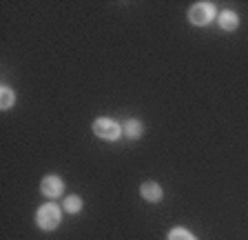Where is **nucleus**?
I'll list each match as a JSON object with an SVG mask.
<instances>
[{"label":"nucleus","instance_id":"nucleus-1","mask_svg":"<svg viewBox=\"0 0 248 240\" xmlns=\"http://www.w3.org/2000/svg\"><path fill=\"white\" fill-rule=\"evenodd\" d=\"M62 211L64 209L60 207V205L56 203H46V205H40L36 211V224H38V229L42 231H56L58 227H60L62 223Z\"/></svg>","mask_w":248,"mask_h":240},{"label":"nucleus","instance_id":"nucleus-2","mask_svg":"<svg viewBox=\"0 0 248 240\" xmlns=\"http://www.w3.org/2000/svg\"><path fill=\"white\" fill-rule=\"evenodd\" d=\"M217 14H219V11H217V7L213 5V2L202 0V2H193V5L188 7L186 18H188V22H191L193 27H208L217 18Z\"/></svg>","mask_w":248,"mask_h":240},{"label":"nucleus","instance_id":"nucleus-3","mask_svg":"<svg viewBox=\"0 0 248 240\" xmlns=\"http://www.w3.org/2000/svg\"><path fill=\"white\" fill-rule=\"evenodd\" d=\"M91 129H93V134L104 142H115L124 136L122 125L113 118H95L93 120V125H91Z\"/></svg>","mask_w":248,"mask_h":240},{"label":"nucleus","instance_id":"nucleus-4","mask_svg":"<svg viewBox=\"0 0 248 240\" xmlns=\"http://www.w3.org/2000/svg\"><path fill=\"white\" fill-rule=\"evenodd\" d=\"M40 193L49 200L60 198L64 193V180L60 176H56V173H49V176H45L40 180Z\"/></svg>","mask_w":248,"mask_h":240},{"label":"nucleus","instance_id":"nucleus-5","mask_svg":"<svg viewBox=\"0 0 248 240\" xmlns=\"http://www.w3.org/2000/svg\"><path fill=\"white\" fill-rule=\"evenodd\" d=\"M140 198L151 205L162 203L164 200V189H162L160 183H155V180H144V183L140 185Z\"/></svg>","mask_w":248,"mask_h":240},{"label":"nucleus","instance_id":"nucleus-6","mask_svg":"<svg viewBox=\"0 0 248 240\" xmlns=\"http://www.w3.org/2000/svg\"><path fill=\"white\" fill-rule=\"evenodd\" d=\"M217 27L224 29V32H237L239 29V16L237 11L232 9H224L217 14Z\"/></svg>","mask_w":248,"mask_h":240},{"label":"nucleus","instance_id":"nucleus-7","mask_svg":"<svg viewBox=\"0 0 248 240\" xmlns=\"http://www.w3.org/2000/svg\"><path fill=\"white\" fill-rule=\"evenodd\" d=\"M122 134L129 140H140V138L144 136V122L138 118H126L122 122Z\"/></svg>","mask_w":248,"mask_h":240},{"label":"nucleus","instance_id":"nucleus-8","mask_svg":"<svg viewBox=\"0 0 248 240\" xmlns=\"http://www.w3.org/2000/svg\"><path fill=\"white\" fill-rule=\"evenodd\" d=\"M84 207V200L78 196V193H71V196H64V200H62V209L67 211V214H80Z\"/></svg>","mask_w":248,"mask_h":240},{"label":"nucleus","instance_id":"nucleus-9","mask_svg":"<svg viewBox=\"0 0 248 240\" xmlns=\"http://www.w3.org/2000/svg\"><path fill=\"white\" fill-rule=\"evenodd\" d=\"M14 104H16V91L9 85H0V109L9 111Z\"/></svg>","mask_w":248,"mask_h":240},{"label":"nucleus","instance_id":"nucleus-10","mask_svg":"<svg viewBox=\"0 0 248 240\" xmlns=\"http://www.w3.org/2000/svg\"><path fill=\"white\" fill-rule=\"evenodd\" d=\"M166 240H197L195 234L191 229H186V227H173L166 236Z\"/></svg>","mask_w":248,"mask_h":240}]
</instances>
